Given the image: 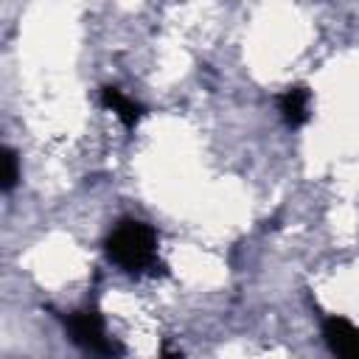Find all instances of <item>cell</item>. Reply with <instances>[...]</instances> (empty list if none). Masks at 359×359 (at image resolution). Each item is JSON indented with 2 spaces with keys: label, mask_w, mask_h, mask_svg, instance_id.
<instances>
[{
  "label": "cell",
  "mask_w": 359,
  "mask_h": 359,
  "mask_svg": "<svg viewBox=\"0 0 359 359\" xmlns=\"http://www.w3.org/2000/svg\"><path fill=\"white\" fill-rule=\"evenodd\" d=\"M107 255L126 272H143L157 261V236L149 224L126 219L107 236Z\"/></svg>",
  "instance_id": "1"
},
{
  "label": "cell",
  "mask_w": 359,
  "mask_h": 359,
  "mask_svg": "<svg viewBox=\"0 0 359 359\" xmlns=\"http://www.w3.org/2000/svg\"><path fill=\"white\" fill-rule=\"evenodd\" d=\"M17 180H20V165H17V154H14V149H3V191L8 194L14 185H17Z\"/></svg>",
  "instance_id": "6"
},
{
  "label": "cell",
  "mask_w": 359,
  "mask_h": 359,
  "mask_svg": "<svg viewBox=\"0 0 359 359\" xmlns=\"http://www.w3.org/2000/svg\"><path fill=\"white\" fill-rule=\"evenodd\" d=\"M309 98H311L309 90L300 87V84L289 87V90L278 98V109H280V115H283V121H286L289 126H300V123L309 121Z\"/></svg>",
  "instance_id": "4"
},
{
  "label": "cell",
  "mask_w": 359,
  "mask_h": 359,
  "mask_svg": "<svg viewBox=\"0 0 359 359\" xmlns=\"http://www.w3.org/2000/svg\"><path fill=\"white\" fill-rule=\"evenodd\" d=\"M101 104L107 107V109H112L129 129L140 121V115H143V107L140 104H135L132 98H126L121 90H115V87H104V93H101Z\"/></svg>",
  "instance_id": "5"
},
{
  "label": "cell",
  "mask_w": 359,
  "mask_h": 359,
  "mask_svg": "<svg viewBox=\"0 0 359 359\" xmlns=\"http://www.w3.org/2000/svg\"><path fill=\"white\" fill-rule=\"evenodd\" d=\"M67 331H70V339L76 345H81L84 351H93V353H121V348L104 334V320L98 314V309H79L67 317Z\"/></svg>",
  "instance_id": "2"
},
{
  "label": "cell",
  "mask_w": 359,
  "mask_h": 359,
  "mask_svg": "<svg viewBox=\"0 0 359 359\" xmlns=\"http://www.w3.org/2000/svg\"><path fill=\"white\" fill-rule=\"evenodd\" d=\"M323 337L328 342V348L339 356H351L359 359V328H353L348 320L342 317H328L323 323Z\"/></svg>",
  "instance_id": "3"
}]
</instances>
